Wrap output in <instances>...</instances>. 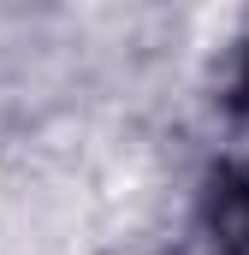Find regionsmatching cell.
I'll return each instance as SVG.
<instances>
[{"instance_id": "1", "label": "cell", "mask_w": 249, "mask_h": 255, "mask_svg": "<svg viewBox=\"0 0 249 255\" xmlns=\"http://www.w3.org/2000/svg\"><path fill=\"white\" fill-rule=\"evenodd\" d=\"M208 220H214V244H220V255H249V166L226 172V178L214 184Z\"/></svg>"}, {"instance_id": "2", "label": "cell", "mask_w": 249, "mask_h": 255, "mask_svg": "<svg viewBox=\"0 0 249 255\" xmlns=\"http://www.w3.org/2000/svg\"><path fill=\"white\" fill-rule=\"evenodd\" d=\"M238 107L249 113V48H244V71H238Z\"/></svg>"}]
</instances>
